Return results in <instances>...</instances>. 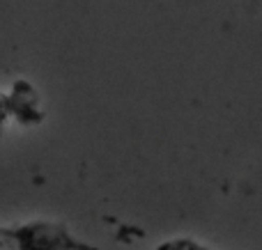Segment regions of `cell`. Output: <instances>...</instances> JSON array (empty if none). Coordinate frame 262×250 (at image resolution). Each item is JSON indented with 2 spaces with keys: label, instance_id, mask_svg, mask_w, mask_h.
Segmentation results:
<instances>
[{
  "label": "cell",
  "instance_id": "1",
  "mask_svg": "<svg viewBox=\"0 0 262 250\" xmlns=\"http://www.w3.org/2000/svg\"><path fill=\"white\" fill-rule=\"evenodd\" d=\"M0 239L9 250H99L76 239L67 225L53 220L0 225Z\"/></svg>",
  "mask_w": 262,
  "mask_h": 250
},
{
  "label": "cell",
  "instance_id": "2",
  "mask_svg": "<svg viewBox=\"0 0 262 250\" xmlns=\"http://www.w3.org/2000/svg\"><path fill=\"white\" fill-rule=\"evenodd\" d=\"M7 108L9 117L16 119L23 127H35L44 119V110L39 106V94L37 90L26 81V78H16L7 92Z\"/></svg>",
  "mask_w": 262,
  "mask_h": 250
},
{
  "label": "cell",
  "instance_id": "6",
  "mask_svg": "<svg viewBox=\"0 0 262 250\" xmlns=\"http://www.w3.org/2000/svg\"><path fill=\"white\" fill-rule=\"evenodd\" d=\"M0 250H9L7 246H5V241H3V239H0Z\"/></svg>",
  "mask_w": 262,
  "mask_h": 250
},
{
  "label": "cell",
  "instance_id": "3",
  "mask_svg": "<svg viewBox=\"0 0 262 250\" xmlns=\"http://www.w3.org/2000/svg\"><path fill=\"white\" fill-rule=\"evenodd\" d=\"M157 250H214L205 243L195 241V239H189V237H177V239H168L163 241Z\"/></svg>",
  "mask_w": 262,
  "mask_h": 250
},
{
  "label": "cell",
  "instance_id": "5",
  "mask_svg": "<svg viewBox=\"0 0 262 250\" xmlns=\"http://www.w3.org/2000/svg\"><path fill=\"white\" fill-rule=\"evenodd\" d=\"M249 3L253 9H262V0H249Z\"/></svg>",
  "mask_w": 262,
  "mask_h": 250
},
{
  "label": "cell",
  "instance_id": "4",
  "mask_svg": "<svg viewBox=\"0 0 262 250\" xmlns=\"http://www.w3.org/2000/svg\"><path fill=\"white\" fill-rule=\"evenodd\" d=\"M9 119L12 117H9V108H7V96H5V92H0V136H3Z\"/></svg>",
  "mask_w": 262,
  "mask_h": 250
}]
</instances>
